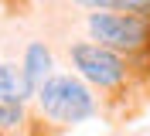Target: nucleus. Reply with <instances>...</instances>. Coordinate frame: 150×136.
<instances>
[{
  "instance_id": "7",
  "label": "nucleus",
  "mask_w": 150,
  "mask_h": 136,
  "mask_svg": "<svg viewBox=\"0 0 150 136\" xmlns=\"http://www.w3.org/2000/svg\"><path fill=\"white\" fill-rule=\"evenodd\" d=\"M24 123V112H21V106H14V102H0V129H14Z\"/></svg>"
},
{
  "instance_id": "2",
  "label": "nucleus",
  "mask_w": 150,
  "mask_h": 136,
  "mask_svg": "<svg viewBox=\"0 0 150 136\" xmlns=\"http://www.w3.org/2000/svg\"><path fill=\"white\" fill-rule=\"evenodd\" d=\"M89 34L92 44L109 48V51H140L150 37V27L137 14H89Z\"/></svg>"
},
{
  "instance_id": "4",
  "label": "nucleus",
  "mask_w": 150,
  "mask_h": 136,
  "mask_svg": "<svg viewBox=\"0 0 150 136\" xmlns=\"http://www.w3.org/2000/svg\"><path fill=\"white\" fill-rule=\"evenodd\" d=\"M48 72H51V51H48L41 41L28 44V54H24V78H28L31 92H38L48 82Z\"/></svg>"
},
{
  "instance_id": "3",
  "label": "nucleus",
  "mask_w": 150,
  "mask_h": 136,
  "mask_svg": "<svg viewBox=\"0 0 150 136\" xmlns=\"http://www.w3.org/2000/svg\"><path fill=\"white\" fill-rule=\"evenodd\" d=\"M72 61L75 68L85 75L89 82L103 85V89H112L126 78V61H123L116 51L109 48H99L92 41H82V44H72Z\"/></svg>"
},
{
  "instance_id": "1",
  "label": "nucleus",
  "mask_w": 150,
  "mask_h": 136,
  "mask_svg": "<svg viewBox=\"0 0 150 136\" xmlns=\"http://www.w3.org/2000/svg\"><path fill=\"white\" fill-rule=\"evenodd\" d=\"M38 102H41V112L51 116L55 123H82V119L92 116V92L85 89L79 78L72 75H55L48 78L41 89H38Z\"/></svg>"
},
{
  "instance_id": "5",
  "label": "nucleus",
  "mask_w": 150,
  "mask_h": 136,
  "mask_svg": "<svg viewBox=\"0 0 150 136\" xmlns=\"http://www.w3.org/2000/svg\"><path fill=\"white\" fill-rule=\"evenodd\" d=\"M28 95H31V85L24 78V68H17V65H0V102L21 106Z\"/></svg>"
},
{
  "instance_id": "6",
  "label": "nucleus",
  "mask_w": 150,
  "mask_h": 136,
  "mask_svg": "<svg viewBox=\"0 0 150 136\" xmlns=\"http://www.w3.org/2000/svg\"><path fill=\"white\" fill-rule=\"evenodd\" d=\"M75 4H85V7L96 10H112V14H150V0H75Z\"/></svg>"
}]
</instances>
